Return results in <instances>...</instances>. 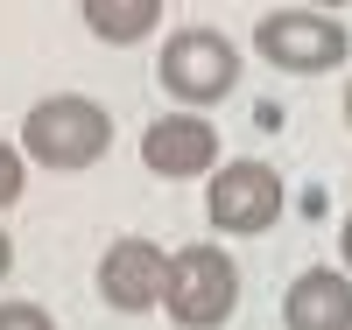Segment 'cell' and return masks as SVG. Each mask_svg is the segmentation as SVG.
<instances>
[{
    "label": "cell",
    "instance_id": "15",
    "mask_svg": "<svg viewBox=\"0 0 352 330\" xmlns=\"http://www.w3.org/2000/svg\"><path fill=\"white\" fill-rule=\"evenodd\" d=\"M345 127H352V84H345Z\"/></svg>",
    "mask_w": 352,
    "mask_h": 330
},
{
    "label": "cell",
    "instance_id": "4",
    "mask_svg": "<svg viewBox=\"0 0 352 330\" xmlns=\"http://www.w3.org/2000/svg\"><path fill=\"white\" fill-rule=\"evenodd\" d=\"M254 49L261 64H275L289 78H324L352 56V36L338 14H310V8H275L254 21Z\"/></svg>",
    "mask_w": 352,
    "mask_h": 330
},
{
    "label": "cell",
    "instance_id": "3",
    "mask_svg": "<svg viewBox=\"0 0 352 330\" xmlns=\"http://www.w3.org/2000/svg\"><path fill=\"white\" fill-rule=\"evenodd\" d=\"M162 309L184 323V330H219L232 309H240V267H232L226 246H184L169 253V288H162Z\"/></svg>",
    "mask_w": 352,
    "mask_h": 330
},
{
    "label": "cell",
    "instance_id": "13",
    "mask_svg": "<svg viewBox=\"0 0 352 330\" xmlns=\"http://www.w3.org/2000/svg\"><path fill=\"white\" fill-rule=\"evenodd\" d=\"M8 267H14V239L0 232V281H8Z\"/></svg>",
    "mask_w": 352,
    "mask_h": 330
},
{
    "label": "cell",
    "instance_id": "12",
    "mask_svg": "<svg viewBox=\"0 0 352 330\" xmlns=\"http://www.w3.org/2000/svg\"><path fill=\"white\" fill-rule=\"evenodd\" d=\"M338 260H345V274H352V211H345V225H338Z\"/></svg>",
    "mask_w": 352,
    "mask_h": 330
},
{
    "label": "cell",
    "instance_id": "10",
    "mask_svg": "<svg viewBox=\"0 0 352 330\" xmlns=\"http://www.w3.org/2000/svg\"><path fill=\"white\" fill-rule=\"evenodd\" d=\"M21 183H28L21 148H8V141H0V211H8V204H21Z\"/></svg>",
    "mask_w": 352,
    "mask_h": 330
},
{
    "label": "cell",
    "instance_id": "1",
    "mask_svg": "<svg viewBox=\"0 0 352 330\" xmlns=\"http://www.w3.org/2000/svg\"><path fill=\"white\" fill-rule=\"evenodd\" d=\"M106 148H113V113L85 92H50L21 119V155L43 169H64V176L92 169V162H106Z\"/></svg>",
    "mask_w": 352,
    "mask_h": 330
},
{
    "label": "cell",
    "instance_id": "7",
    "mask_svg": "<svg viewBox=\"0 0 352 330\" xmlns=\"http://www.w3.org/2000/svg\"><path fill=\"white\" fill-rule=\"evenodd\" d=\"M141 162H148L155 176H169V183H184V176H212L219 169V127L197 106L162 113V119H148V134H141Z\"/></svg>",
    "mask_w": 352,
    "mask_h": 330
},
{
    "label": "cell",
    "instance_id": "8",
    "mask_svg": "<svg viewBox=\"0 0 352 330\" xmlns=\"http://www.w3.org/2000/svg\"><path fill=\"white\" fill-rule=\"evenodd\" d=\"M282 323L289 330H352V274L338 267H303L282 295Z\"/></svg>",
    "mask_w": 352,
    "mask_h": 330
},
{
    "label": "cell",
    "instance_id": "9",
    "mask_svg": "<svg viewBox=\"0 0 352 330\" xmlns=\"http://www.w3.org/2000/svg\"><path fill=\"white\" fill-rule=\"evenodd\" d=\"M78 14H85V28H92L99 43L127 49V43H141V36H155L162 0H78Z\"/></svg>",
    "mask_w": 352,
    "mask_h": 330
},
{
    "label": "cell",
    "instance_id": "11",
    "mask_svg": "<svg viewBox=\"0 0 352 330\" xmlns=\"http://www.w3.org/2000/svg\"><path fill=\"white\" fill-rule=\"evenodd\" d=\"M0 330H56L43 303H0Z\"/></svg>",
    "mask_w": 352,
    "mask_h": 330
},
{
    "label": "cell",
    "instance_id": "5",
    "mask_svg": "<svg viewBox=\"0 0 352 330\" xmlns=\"http://www.w3.org/2000/svg\"><path fill=\"white\" fill-rule=\"evenodd\" d=\"M204 211H212L219 232L254 239L282 218V176L268 162H219L212 183H204Z\"/></svg>",
    "mask_w": 352,
    "mask_h": 330
},
{
    "label": "cell",
    "instance_id": "2",
    "mask_svg": "<svg viewBox=\"0 0 352 330\" xmlns=\"http://www.w3.org/2000/svg\"><path fill=\"white\" fill-rule=\"evenodd\" d=\"M155 78L176 106H219L232 84H240V43L219 36V28H176L155 56Z\"/></svg>",
    "mask_w": 352,
    "mask_h": 330
},
{
    "label": "cell",
    "instance_id": "14",
    "mask_svg": "<svg viewBox=\"0 0 352 330\" xmlns=\"http://www.w3.org/2000/svg\"><path fill=\"white\" fill-rule=\"evenodd\" d=\"M310 8H352V0H310Z\"/></svg>",
    "mask_w": 352,
    "mask_h": 330
},
{
    "label": "cell",
    "instance_id": "6",
    "mask_svg": "<svg viewBox=\"0 0 352 330\" xmlns=\"http://www.w3.org/2000/svg\"><path fill=\"white\" fill-rule=\"evenodd\" d=\"M162 288H169V253L155 239H113L106 260H99V295L120 316H148L162 309Z\"/></svg>",
    "mask_w": 352,
    "mask_h": 330
}]
</instances>
